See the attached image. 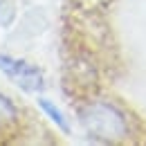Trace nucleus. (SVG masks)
<instances>
[{
    "mask_svg": "<svg viewBox=\"0 0 146 146\" xmlns=\"http://www.w3.org/2000/svg\"><path fill=\"white\" fill-rule=\"evenodd\" d=\"M81 124L92 137L104 142H117L126 135V119L117 108L110 104H90L81 112Z\"/></svg>",
    "mask_w": 146,
    "mask_h": 146,
    "instance_id": "obj_1",
    "label": "nucleus"
},
{
    "mask_svg": "<svg viewBox=\"0 0 146 146\" xmlns=\"http://www.w3.org/2000/svg\"><path fill=\"white\" fill-rule=\"evenodd\" d=\"M0 70L5 74H9L25 90H40L43 88V74H40V70H36L34 65H29L25 61H16V58H9V56L0 54Z\"/></svg>",
    "mask_w": 146,
    "mask_h": 146,
    "instance_id": "obj_2",
    "label": "nucleus"
},
{
    "mask_svg": "<svg viewBox=\"0 0 146 146\" xmlns=\"http://www.w3.org/2000/svg\"><path fill=\"white\" fill-rule=\"evenodd\" d=\"M38 106L45 110L47 115H50V119L54 121L56 126L61 128V130H65V133H70V126H68V121H65V117H63V112L56 108L52 101H47V99H38Z\"/></svg>",
    "mask_w": 146,
    "mask_h": 146,
    "instance_id": "obj_3",
    "label": "nucleus"
},
{
    "mask_svg": "<svg viewBox=\"0 0 146 146\" xmlns=\"http://www.w3.org/2000/svg\"><path fill=\"white\" fill-rule=\"evenodd\" d=\"M14 117H16V108H14V104H11L7 97L0 94V121H9V119H14Z\"/></svg>",
    "mask_w": 146,
    "mask_h": 146,
    "instance_id": "obj_4",
    "label": "nucleus"
}]
</instances>
